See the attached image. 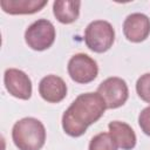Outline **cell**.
Instances as JSON below:
<instances>
[{
	"label": "cell",
	"instance_id": "2",
	"mask_svg": "<svg viewBox=\"0 0 150 150\" xmlns=\"http://www.w3.org/2000/svg\"><path fill=\"white\" fill-rule=\"evenodd\" d=\"M12 139L19 150H40L46 142L45 125L35 117H23L14 123Z\"/></svg>",
	"mask_w": 150,
	"mask_h": 150
},
{
	"label": "cell",
	"instance_id": "12",
	"mask_svg": "<svg viewBox=\"0 0 150 150\" xmlns=\"http://www.w3.org/2000/svg\"><path fill=\"white\" fill-rule=\"evenodd\" d=\"M80 6L79 0H56L53 4V13L61 23H73L80 15Z\"/></svg>",
	"mask_w": 150,
	"mask_h": 150
},
{
	"label": "cell",
	"instance_id": "14",
	"mask_svg": "<svg viewBox=\"0 0 150 150\" xmlns=\"http://www.w3.org/2000/svg\"><path fill=\"white\" fill-rule=\"evenodd\" d=\"M136 93L142 101L150 103V73H145L137 79Z\"/></svg>",
	"mask_w": 150,
	"mask_h": 150
},
{
	"label": "cell",
	"instance_id": "4",
	"mask_svg": "<svg viewBox=\"0 0 150 150\" xmlns=\"http://www.w3.org/2000/svg\"><path fill=\"white\" fill-rule=\"evenodd\" d=\"M56 32L54 25L47 19H39L30 23L25 30V41L34 50L48 49L55 41Z\"/></svg>",
	"mask_w": 150,
	"mask_h": 150
},
{
	"label": "cell",
	"instance_id": "10",
	"mask_svg": "<svg viewBox=\"0 0 150 150\" xmlns=\"http://www.w3.org/2000/svg\"><path fill=\"white\" fill-rule=\"evenodd\" d=\"M109 134L122 150H131L136 145V134L134 129L125 122L111 121L108 124Z\"/></svg>",
	"mask_w": 150,
	"mask_h": 150
},
{
	"label": "cell",
	"instance_id": "7",
	"mask_svg": "<svg viewBox=\"0 0 150 150\" xmlns=\"http://www.w3.org/2000/svg\"><path fill=\"white\" fill-rule=\"evenodd\" d=\"M4 83L7 91L20 100H28L32 96V81L21 69L8 68L4 74Z\"/></svg>",
	"mask_w": 150,
	"mask_h": 150
},
{
	"label": "cell",
	"instance_id": "9",
	"mask_svg": "<svg viewBox=\"0 0 150 150\" xmlns=\"http://www.w3.org/2000/svg\"><path fill=\"white\" fill-rule=\"evenodd\" d=\"M40 96L49 103H59L67 96V84L57 75H47L39 83Z\"/></svg>",
	"mask_w": 150,
	"mask_h": 150
},
{
	"label": "cell",
	"instance_id": "5",
	"mask_svg": "<svg viewBox=\"0 0 150 150\" xmlns=\"http://www.w3.org/2000/svg\"><path fill=\"white\" fill-rule=\"evenodd\" d=\"M96 93L103 98L107 109H116L122 107L129 97L127 82L117 76H111L102 81L97 87Z\"/></svg>",
	"mask_w": 150,
	"mask_h": 150
},
{
	"label": "cell",
	"instance_id": "11",
	"mask_svg": "<svg viewBox=\"0 0 150 150\" xmlns=\"http://www.w3.org/2000/svg\"><path fill=\"white\" fill-rule=\"evenodd\" d=\"M47 2V0H1L0 6L4 12L12 15L34 14L40 12Z\"/></svg>",
	"mask_w": 150,
	"mask_h": 150
},
{
	"label": "cell",
	"instance_id": "8",
	"mask_svg": "<svg viewBox=\"0 0 150 150\" xmlns=\"http://www.w3.org/2000/svg\"><path fill=\"white\" fill-rule=\"evenodd\" d=\"M123 34L127 40L138 43L150 34V19L144 13H131L123 22Z\"/></svg>",
	"mask_w": 150,
	"mask_h": 150
},
{
	"label": "cell",
	"instance_id": "13",
	"mask_svg": "<svg viewBox=\"0 0 150 150\" xmlns=\"http://www.w3.org/2000/svg\"><path fill=\"white\" fill-rule=\"evenodd\" d=\"M117 144L109 132L95 135L89 143V150H117Z\"/></svg>",
	"mask_w": 150,
	"mask_h": 150
},
{
	"label": "cell",
	"instance_id": "1",
	"mask_svg": "<svg viewBox=\"0 0 150 150\" xmlns=\"http://www.w3.org/2000/svg\"><path fill=\"white\" fill-rule=\"evenodd\" d=\"M107 107L97 93L79 95L62 115V129L71 137L82 136L89 125L97 122Z\"/></svg>",
	"mask_w": 150,
	"mask_h": 150
},
{
	"label": "cell",
	"instance_id": "3",
	"mask_svg": "<svg viewBox=\"0 0 150 150\" xmlns=\"http://www.w3.org/2000/svg\"><path fill=\"white\" fill-rule=\"evenodd\" d=\"M115 41V30L110 22L105 20L91 21L84 30V42L95 53H104Z\"/></svg>",
	"mask_w": 150,
	"mask_h": 150
},
{
	"label": "cell",
	"instance_id": "15",
	"mask_svg": "<svg viewBox=\"0 0 150 150\" xmlns=\"http://www.w3.org/2000/svg\"><path fill=\"white\" fill-rule=\"evenodd\" d=\"M138 124L142 131L150 136V105L144 108L138 115Z\"/></svg>",
	"mask_w": 150,
	"mask_h": 150
},
{
	"label": "cell",
	"instance_id": "6",
	"mask_svg": "<svg viewBox=\"0 0 150 150\" xmlns=\"http://www.w3.org/2000/svg\"><path fill=\"white\" fill-rule=\"evenodd\" d=\"M67 70L73 81L86 84L97 77L98 66L97 62L88 54L77 53L68 61Z\"/></svg>",
	"mask_w": 150,
	"mask_h": 150
}]
</instances>
